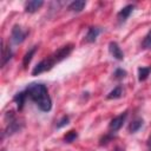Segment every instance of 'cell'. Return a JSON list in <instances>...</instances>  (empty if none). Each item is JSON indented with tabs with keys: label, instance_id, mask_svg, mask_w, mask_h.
Here are the masks:
<instances>
[{
	"label": "cell",
	"instance_id": "3957f363",
	"mask_svg": "<svg viewBox=\"0 0 151 151\" xmlns=\"http://www.w3.org/2000/svg\"><path fill=\"white\" fill-rule=\"evenodd\" d=\"M7 117H9V120H8V123H7L6 132H7L8 134H12V133H15V132L20 131L21 127L24 126V123H22L21 120H19V119L14 116V113H13L12 111L8 112Z\"/></svg>",
	"mask_w": 151,
	"mask_h": 151
},
{
	"label": "cell",
	"instance_id": "d6986e66",
	"mask_svg": "<svg viewBox=\"0 0 151 151\" xmlns=\"http://www.w3.org/2000/svg\"><path fill=\"white\" fill-rule=\"evenodd\" d=\"M114 78H117V79H123L125 76H126V72L123 70V68H117L116 71H114Z\"/></svg>",
	"mask_w": 151,
	"mask_h": 151
},
{
	"label": "cell",
	"instance_id": "5bb4252c",
	"mask_svg": "<svg viewBox=\"0 0 151 151\" xmlns=\"http://www.w3.org/2000/svg\"><path fill=\"white\" fill-rule=\"evenodd\" d=\"M122 96H123V88H122L120 85H118L117 87H114V88L106 96V98H107V99H118V98H120Z\"/></svg>",
	"mask_w": 151,
	"mask_h": 151
},
{
	"label": "cell",
	"instance_id": "5b68a950",
	"mask_svg": "<svg viewBox=\"0 0 151 151\" xmlns=\"http://www.w3.org/2000/svg\"><path fill=\"white\" fill-rule=\"evenodd\" d=\"M126 117H127V112H126V111L123 112V113H120V114H118V116H116V117L110 122V124H109V130H110L111 132L118 131V130L123 126V124L125 123Z\"/></svg>",
	"mask_w": 151,
	"mask_h": 151
},
{
	"label": "cell",
	"instance_id": "44dd1931",
	"mask_svg": "<svg viewBox=\"0 0 151 151\" xmlns=\"http://www.w3.org/2000/svg\"><path fill=\"white\" fill-rule=\"evenodd\" d=\"M147 145L151 147V136H150V137H149V139H147Z\"/></svg>",
	"mask_w": 151,
	"mask_h": 151
},
{
	"label": "cell",
	"instance_id": "277c9868",
	"mask_svg": "<svg viewBox=\"0 0 151 151\" xmlns=\"http://www.w3.org/2000/svg\"><path fill=\"white\" fill-rule=\"evenodd\" d=\"M27 34H28L27 31H24L20 26L15 25V26H13V28H12L11 39H12V41H13L14 44H21V42L26 39Z\"/></svg>",
	"mask_w": 151,
	"mask_h": 151
},
{
	"label": "cell",
	"instance_id": "ffe728a7",
	"mask_svg": "<svg viewBox=\"0 0 151 151\" xmlns=\"http://www.w3.org/2000/svg\"><path fill=\"white\" fill-rule=\"evenodd\" d=\"M68 120H70V118L67 117V116H64L59 122H58V124H57V127L58 129H60V127H63V126H65V125H67L68 124Z\"/></svg>",
	"mask_w": 151,
	"mask_h": 151
},
{
	"label": "cell",
	"instance_id": "603a6c76",
	"mask_svg": "<svg viewBox=\"0 0 151 151\" xmlns=\"http://www.w3.org/2000/svg\"><path fill=\"white\" fill-rule=\"evenodd\" d=\"M150 151H151V150H150Z\"/></svg>",
	"mask_w": 151,
	"mask_h": 151
},
{
	"label": "cell",
	"instance_id": "7402d4cb",
	"mask_svg": "<svg viewBox=\"0 0 151 151\" xmlns=\"http://www.w3.org/2000/svg\"><path fill=\"white\" fill-rule=\"evenodd\" d=\"M114 151H124V149H122V147H116Z\"/></svg>",
	"mask_w": 151,
	"mask_h": 151
},
{
	"label": "cell",
	"instance_id": "52a82bcc",
	"mask_svg": "<svg viewBox=\"0 0 151 151\" xmlns=\"http://www.w3.org/2000/svg\"><path fill=\"white\" fill-rule=\"evenodd\" d=\"M133 9H134V5H126L125 7H123V8L119 11L118 15H117L118 21H119V22H125L126 19L130 17V14L132 13Z\"/></svg>",
	"mask_w": 151,
	"mask_h": 151
},
{
	"label": "cell",
	"instance_id": "30bf717a",
	"mask_svg": "<svg viewBox=\"0 0 151 151\" xmlns=\"http://www.w3.org/2000/svg\"><path fill=\"white\" fill-rule=\"evenodd\" d=\"M13 53H12V50L9 47H7L4 42H2V58H1V66H5L12 58Z\"/></svg>",
	"mask_w": 151,
	"mask_h": 151
},
{
	"label": "cell",
	"instance_id": "6da1fadb",
	"mask_svg": "<svg viewBox=\"0 0 151 151\" xmlns=\"http://www.w3.org/2000/svg\"><path fill=\"white\" fill-rule=\"evenodd\" d=\"M27 97L31 98L42 112H48L52 109V99L47 87L41 83H32L26 87Z\"/></svg>",
	"mask_w": 151,
	"mask_h": 151
},
{
	"label": "cell",
	"instance_id": "8992f818",
	"mask_svg": "<svg viewBox=\"0 0 151 151\" xmlns=\"http://www.w3.org/2000/svg\"><path fill=\"white\" fill-rule=\"evenodd\" d=\"M109 52L111 53V55L117 59V60H123L124 59V53L122 51V48L119 47V45L116 41H111L109 44Z\"/></svg>",
	"mask_w": 151,
	"mask_h": 151
},
{
	"label": "cell",
	"instance_id": "9c48e42d",
	"mask_svg": "<svg viewBox=\"0 0 151 151\" xmlns=\"http://www.w3.org/2000/svg\"><path fill=\"white\" fill-rule=\"evenodd\" d=\"M100 32H101V29L99 27H90L85 35V40L87 42H94L96 39L98 38V35L100 34Z\"/></svg>",
	"mask_w": 151,
	"mask_h": 151
},
{
	"label": "cell",
	"instance_id": "9a60e30c",
	"mask_svg": "<svg viewBox=\"0 0 151 151\" xmlns=\"http://www.w3.org/2000/svg\"><path fill=\"white\" fill-rule=\"evenodd\" d=\"M151 72V66H147V67H139L138 68V79L139 81H144L149 74Z\"/></svg>",
	"mask_w": 151,
	"mask_h": 151
},
{
	"label": "cell",
	"instance_id": "2e32d148",
	"mask_svg": "<svg viewBox=\"0 0 151 151\" xmlns=\"http://www.w3.org/2000/svg\"><path fill=\"white\" fill-rule=\"evenodd\" d=\"M37 48H38V47H37V46H34L33 48H31V50H29V51H28V52L25 54V57H24V60H22V65H24L25 67H26V66L29 64V61L32 60V57L34 55V53H35Z\"/></svg>",
	"mask_w": 151,
	"mask_h": 151
},
{
	"label": "cell",
	"instance_id": "4fadbf2b",
	"mask_svg": "<svg viewBox=\"0 0 151 151\" xmlns=\"http://www.w3.org/2000/svg\"><path fill=\"white\" fill-rule=\"evenodd\" d=\"M142 126H143V119H142V118H136V119L132 120L131 124L129 125V131H130L131 133H134V132H137Z\"/></svg>",
	"mask_w": 151,
	"mask_h": 151
},
{
	"label": "cell",
	"instance_id": "e0dca14e",
	"mask_svg": "<svg viewBox=\"0 0 151 151\" xmlns=\"http://www.w3.org/2000/svg\"><path fill=\"white\" fill-rule=\"evenodd\" d=\"M142 47L144 50H151V29L147 32V34L144 37L142 41Z\"/></svg>",
	"mask_w": 151,
	"mask_h": 151
},
{
	"label": "cell",
	"instance_id": "ba28073f",
	"mask_svg": "<svg viewBox=\"0 0 151 151\" xmlns=\"http://www.w3.org/2000/svg\"><path fill=\"white\" fill-rule=\"evenodd\" d=\"M42 5H44V1H41V0H31V1H27L25 4V11L27 13H34L38 9H40V7Z\"/></svg>",
	"mask_w": 151,
	"mask_h": 151
},
{
	"label": "cell",
	"instance_id": "7a4b0ae2",
	"mask_svg": "<svg viewBox=\"0 0 151 151\" xmlns=\"http://www.w3.org/2000/svg\"><path fill=\"white\" fill-rule=\"evenodd\" d=\"M58 61L55 60V58L53 57V54H51L50 57L45 58L44 60H41L40 63L37 64V66H34V68L32 70V76H38L40 73H44L46 71H50L54 64H57Z\"/></svg>",
	"mask_w": 151,
	"mask_h": 151
},
{
	"label": "cell",
	"instance_id": "ac0fdd59",
	"mask_svg": "<svg viewBox=\"0 0 151 151\" xmlns=\"http://www.w3.org/2000/svg\"><path fill=\"white\" fill-rule=\"evenodd\" d=\"M78 137V134H77V132L76 131H70V132H67L66 134H65V137H64V139H65V142L66 143H72L76 138Z\"/></svg>",
	"mask_w": 151,
	"mask_h": 151
},
{
	"label": "cell",
	"instance_id": "7c38bea8",
	"mask_svg": "<svg viewBox=\"0 0 151 151\" xmlns=\"http://www.w3.org/2000/svg\"><path fill=\"white\" fill-rule=\"evenodd\" d=\"M85 6H86V2L85 1H83V0H76V1H72L68 5V9L72 11V12H81Z\"/></svg>",
	"mask_w": 151,
	"mask_h": 151
},
{
	"label": "cell",
	"instance_id": "8fae6325",
	"mask_svg": "<svg viewBox=\"0 0 151 151\" xmlns=\"http://www.w3.org/2000/svg\"><path fill=\"white\" fill-rule=\"evenodd\" d=\"M26 99H27V93H26V91H21V92L17 93V94L14 96V101H15V104H17V106H18L19 110L22 109V106H24Z\"/></svg>",
	"mask_w": 151,
	"mask_h": 151
}]
</instances>
